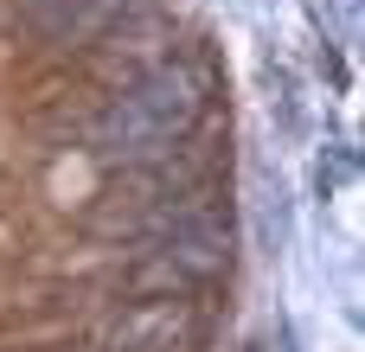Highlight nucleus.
<instances>
[{"instance_id": "nucleus-3", "label": "nucleus", "mask_w": 365, "mask_h": 352, "mask_svg": "<svg viewBox=\"0 0 365 352\" xmlns=\"http://www.w3.org/2000/svg\"><path fill=\"white\" fill-rule=\"evenodd\" d=\"M128 0H26V19L51 38V45H83L96 38L109 19H122Z\"/></svg>"}, {"instance_id": "nucleus-1", "label": "nucleus", "mask_w": 365, "mask_h": 352, "mask_svg": "<svg viewBox=\"0 0 365 352\" xmlns=\"http://www.w3.org/2000/svg\"><path fill=\"white\" fill-rule=\"evenodd\" d=\"M205 103H212V83L199 64H186V58L148 64L135 83H122L96 109L83 147L115 167H160L192 141V128L205 122Z\"/></svg>"}, {"instance_id": "nucleus-2", "label": "nucleus", "mask_w": 365, "mask_h": 352, "mask_svg": "<svg viewBox=\"0 0 365 352\" xmlns=\"http://www.w3.org/2000/svg\"><path fill=\"white\" fill-rule=\"evenodd\" d=\"M225 269H231V218L218 205H205L192 218H173V224L148 231V250L135 257L128 289L135 295H173V301H186V295L212 289Z\"/></svg>"}]
</instances>
